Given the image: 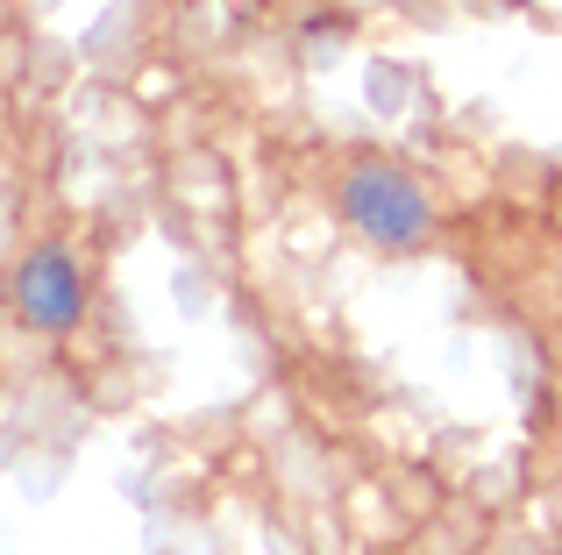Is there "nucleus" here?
<instances>
[{"mask_svg":"<svg viewBox=\"0 0 562 555\" xmlns=\"http://www.w3.org/2000/svg\"><path fill=\"white\" fill-rule=\"evenodd\" d=\"M342 222L357 228L363 242H378V250H420L427 236H435V200H427V185L413 179V171L384 165V157H371V165H349L342 179Z\"/></svg>","mask_w":562,"mask_h":555,"instance_id":"f257e3e1","label":"nucleus"},{"mask_svg":"<svg viewBox=\"0 0 562 555\" xmlns=\"http://www.w3.org/2000/svg\"><path fill=\"white\" fill-rule=\"evenodd\" d=\"M14 314L36 335H71L86 314V271L65 242H36V250L14 264Z\"/></svg>","mask_w":562,"mask_h":555,"instance_id":"f03ea898","label":"nucleus"}]
</instances>
